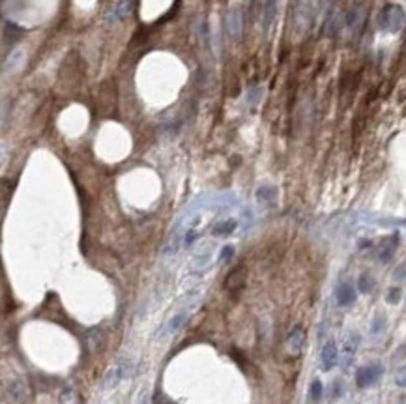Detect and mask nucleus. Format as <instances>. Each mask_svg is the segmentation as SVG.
Masks as SVG:
<instances>
[{
	"label": "nucleus",
	"mask_w": 406,
	"mask_h": 404,
	"mask_svg": "<svg viewBox=\"0 0 406 404\" xmlns=\"http://www.w3.org/2000/svg\"><path fill=\"white\" fill-rule=\"evenodd\" d=\"M8 397L14 404H27L29 402V397H30V391H29V385L25 382V378L17 376L14 378L12 382L8 383Z\"/></svg>",
	"instance_id": "1"
},
{
	"label": "nucleus",
	"mask_w": 406,
	"mask_h": 404,
	"mask_svg": "<svg viewBox=\"0 0 406 404\" xmlns=\"http://www.w3.org/2000/svg\"><path fill=\"white\" fill-rule=\"evenodd\" d=\"M384 369L382 365H367V367H361V369L356 372V383L359 387H370L380 380Z\"/></svg>",
	"instance_id": "2"
},
{
	"label": "nucleus",
	"mask_w": 406,
	"mask_h": 404,
	"mask_svg": "<svg viewBox=\"0 0 406 404\" xmlns=\"http://www.w3.org/2000/svg\"><path fill=\"white\" fill-rule=\"evenodd\" d=\"M303 344H305V331H303V327L294 326L290 329L288 337H286V350H288V354L299 355V352L303 350Z\"/></svg>",
	"instance_id": "3"
},
{
	"label": "nucleus",
	"mask_w": 406,
	"mask_h": 404,
	"mask_svg": "<svg viewBox=\"0 0 406 404\" xmlns=\"http://www.w3.org/2000/svg\"><path fill=\"white\" fill-rule=\"evenodd\" d=\"M131 10H133V0H120L116 6L109 10L107 15H105V19H107L109 25L120 23V21H124L129 14H131Z\"/></svg>",
	"instance_id": "4"
},
{
	"label": "nucleus",
	"mask_w": 406,
	"mask_h": 404,
	"mask_svg": "<svg viewBox=\"0 0 406 404\" xmlns=\"http://www.w3.org/2000/svg\"><path fill=\"white\" fill-rule=\"evenodd\" d=\"M337 361H339V352H337L335 342L324 344V348H322V352H320V369L324 370V372H328V370H331L335 365H337Z\"/></svg>",
	"instance_id": "5"
},
{
	"label": "nucleus",
	"mask_w": 406,
	"mask_h": 404,
	"mask_svg": "<svg viewBox=\"0 0 406 404\" xmlns=\"http://www.w3.org/2000/svg\"><path fill=\"white\" fill-rule=\"evenodd\" d=\"M382 21L389 30H399L402 27V21H404V14L402 10L397 6H389L382 15Z\"/></svg>",
	"instance_id": "6"
},
{
	"label": "nucleus",
	"mask_w": 406,
	"mask_h": 404,
	"mask_svg": "<svg viewBox=\"0 0 406 404\" xmlns=\"http://www.w3.org/2000/svg\"><path fill=\"white\" fill-rule=\"evenodd\" d=\"M124 376H126V363L111 367V369L105 372V378H103V389H114V387L122 382Z\"/></svg>",
	"instance_id": "7"
},
{
	"label": "nucleus",
	"mask_w": 406,
	"mask_h": 404,
	"mask_svg": "<svg viewBox=\"0 0 406 404\" xmlns=\"http://www.w3.org/2000/svg\"><path fill=\"white\" fill-rule=\"evenodd\" d=\"M277 10H279V2L277 0H266L262 8V29L270 30L273 27V23L277 19Z\"/></svg>",
	"instance_id": "8"
},
{
	"label": "nucleus",
	"mask_w": 406,
	"mask_h": 404,
	"mask_svg": "<svg viewBox=\"0 0 406 404\" xmlns=\"http://www.w3.org/2000/svg\"><path fill=\"white\" fill-rule=\"evenodd\" d=\"M227 30H228V34H230V38H234V40H238V38L242 36L243 19H242V14H240L238 10L228 12V15H227Z\"/></svg>",
	"instance_id": "9"
},
{
	"label": "nucleus",
	"mask_w": 406,
	"mask_h": 404,
	"mask_svg": "<svg viewBox=\"0 0 406 404\" xmlns=\"http://www.w3.org/2000/svg\"><path fill=\"white\" fill-rule=\"evenodd\" d=\"M189 314H191V309H187V307H185V309H182L180 312H176V314L169 320V324L165 326V335H174V333H176L180 327L185 324V320L189 318Z\"/></svg>",
	"instance_id": "10"
},
{
	"label": "nucleus",
	"mask_w": 406,
	"mask_h": 404,
	"mask_svg": "<svg viewBox=\"0 0 406 404\" xmlns=\"http://www.w3.org/2000/svg\"><path fill=\"white\" fill-rule=\"evenodd\" d=\"M23 60H25V51H23V49L12 51V53L8 55L6 60H4L2 71H4V73H14V71H17L19 68H21Z\"/></svg>",
	"instance_id": "11"
},
{
	"label": "nucleus",
	"mask_w": 406,
	"mask_h": 404,
	"mask_svg": "<svg viewBox=\"0 0 406 404\" xmlns=\"http://www.w3.org/2000/svg\"><path fill=\"white\" fill-rule=\"evenodd\" d=\"M337 303L341 305V307H348V305H352L354 301H356V290H354V286L348 283L341 284L339 288H337Z\"/></svg>",
	"instance_id": "12"
},
{
	"label": "nucleus",
	"mask_w": 406,
	"mask_h": 404,
	"mask_svg": "<svg viewBox=\"0 0 406 404\" xmlns=\"http://www.w3.org/2000/svg\"><path fill=\"white\" fill-rule=\"evenodd\" d=\"M397 243L399 240L397 238H391V240H385L380 247V253H378V260L380 262H389L395 255V249H397Z\"/></svg>",
	"instance_id": "13"
},
{
	"label": "nucleus",
	"mask_w": 406,
	"mask_h": 404,
	"mask_svg": "<svg viewBox=\"0 0 406 404\" xmlns=\"http://www.w3.org/2000/svg\"><path fill=\"white\" fill-rule=\"evenodd\" d=\"M357 344H359V337H357V333H350L348 337H346V340H344L342 354H344V363H346V365H348L350 359H352V357H354V354H356Z\"/></svg>",
	"instance_id": "14"
},
{
	"label": "nucleus",
	"mask_w": 406,
	"mask_h": 404,
	"mask_svg": "<svg viewBox=\"0 0 406 404\" xmlns=\"http://www.w3.org/2000/svg\"><path fill=\"white\" fill-rule=\"evenodd\" d=\"M243 281H245V269L238 268L236 271H232L227 279V288L228 290H236V288H242Z\"/></svg>",
	"instance_id": "15"
},
{
	"label": "nucleus",
	"mask_w": 406,
	"mask_h": 404,
	"mask_svg": "<svg viewBox=\"0 0 406 404\" xmlns=\"http://www.w3.org/2000/svg\"><path fill=\"white\" fill-rule=\"evenodd\" d=\"M58 402L60 404H79L81 402V398H79V393L73 389V387H66V389L60 391Z\"/></svg>",
	"instance_id": "16"
},
{
	"label": "nucleus",
	"mask_w": 406,
	"mask_h": 404,
	"mask_svg": "<svg viewBox=\"0 0 406 404\" xmlns=\"http://www.w3.org/2000/svg\"><path fill=\"white\" fill-rule=\"evenodd\" d=\"M236 227H238V221H234V219L223 221V223H219V225H215L214 234L215 236H228V234L234 232Z\"/></svg>",
	"instance_id": "17"
},
{
	"label": "nucleus",
	"mask_w": 406,
	"mask_h": 404,
	"mask_svg": "<svg viewBox=\"0 0 406 404\" xmlns=\"http://www.w3.org/2000/svg\"><path fill=\"white\" fill-rule=\"evenodd\" d=\"M363 8L361 6H356L354 10H350L348 14V21H346V25H348L350 29H357L359 25H361V21H363Z\"/></svg>",
	"instance_id": "18"
},
{
	"label": "nucleus",
	"mask_w": 406,
	"mask_h": 404,
	"mask_svg": "<svg viewBox=\"0 0 406 404\" xmlns=\"http://www.w3.org/2000/svg\"><path fill=\"white\" fill-rule=\"evenodd\" d=\"M342 15H337L333 14L331 15V19L328 21V25H326V34L328 36H337L339 34V30H341L342 27Z\"/></svg>",
	"instance_id": "19"
},
{
	"label": "nucleus",
	"mask_w": 406,
	"mask_h": 404,
	"mask_svg": "<svg viewBox=\"0 0 406 404\" xmlns=\"http://www.w3.org/2000/svg\"><path fill=\"white\" fill-rule=\"evenodd\" d=\"M357 286H359V290L363 292V294L372 292V288H374V279L370 275H367V273H363V275L359 277V281H357Z\"/></svg>",
	"instance_id": "20"
},
{
	"label": "nucleus",
	"mask_w": 406,
	"mask_h": 404,
	"mask_svg": "<svg viewBox=\"0 0 406 404\" xmlns=\"http://www.w3.org/2000/svg\"><path fill=\"white\" fill-rule=\"evenodd\" d=\"M322 391H324V387H322V382L320 380H314L313 383H311V398L313 400H318V398H322Z\"/></svg>",
	"instance_id": "21"
},
{
	"label": "nucleus",
	"mask_w": 406,
	"mask_h": 404,
	"mask_svg": "<svg viewBox=\"0 0 406 404\" xmlns=\"http://www.w3.org/2000/svg\"><path fill=\"white\" fill-rule=\"evenodd\" d=\"M86 340H88V346H90V350H96V348H98V344H100V333H98V331L88 333Z\"/></svg>",
	"instance_id": "22"
},
{
	"label": "nucleus",
	"mask_w": 406,
	"mask_h": 404,
	"mask_svg": "<svg viewBox=\"0 0 406 404\" xmlns=\"http://www.w3.org/2000/svg\"><path fill=\"white\" fill-rule=\"evenodd\" d=\"M399 298H400V288H397V286H395V288H391V290H389L387 301H389V303H397V301H399Z\"/></svg>",
	"instance_id": "23"
},
{
	"label": "nucleus",
	"mask_w": 406,
	"mask_h": 404,
	"mask_svg": "<svg viewBox=\"0 0 406 404\" xmlns=\"http://www.w3.org/2000/svg\"><path fill=\"white\" fill-rule=\"evenodd\" d=\"M232 255H234V247H232V245H227V247L221 251L219 258H221V262H225V260H228V258H230Z\"/></svg>",
	"instance_id": "24"
},
{
	"label": "nucleus",
	"mask_w": 406,
	"mask_h": 404,
	"mask_svg": "<svg viewBox=\"0 0 406 404\" xmlns=\"http://www.w3.org/2000/svg\"><path fill=\"white\" fill-rule=\"evenodd\" d=\"M404 374H406L404 365H400L399 374H397V378H395V382H397V385H399V387H404V383H406V380H404Z\"/></svg>",
	"instance_id": "25"
},
{
	"label": "nucleus",
	"mask_w": 406,
	"mask_h": 404,
	"mask_svg": "<svg viewBox=\"0 0 406 404\" xmlns=\"http://www.w3.org/2000/svg\"><path fill=\"white\" fill-rule=\"evenodd\" d=\"M6 142L4 141H0V163L4 161V157H6Z\"/></svg>",
	"instance_id": "26"
}]
</instances>
